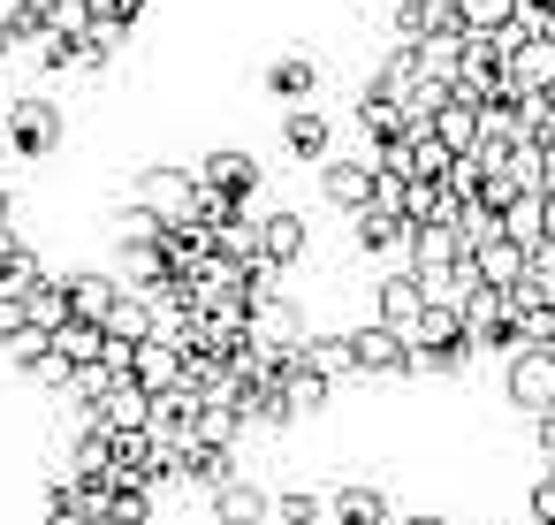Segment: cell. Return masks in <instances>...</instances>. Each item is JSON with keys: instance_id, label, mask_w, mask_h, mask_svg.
Listing matches in <instances>:
<instances>
[{"instance_id": "obj_17", "label": "cell", "mask_w": 555, "mask_h": 525, "mask_svg": "<svg viewBox=\"0 0 555 525\" xmlns=\"http://www.w3.org/2000/svg\"><path fill=\"white\" fill-rule=\"evenodd\" d=\"M107 236H115V252H153V244H168V221H160L153 206L122 199V206L107 214Z\"/></svg>"}, {"instance_id": "obj_16", "label": "cell", "mask_w": 555, "mask_h": 525, "mask_svg": "<svg viewBox=\"0 0 555 525\" xmlns=\"http://www.w3.org/2000/svg\"><path fill=\"white\" fill-rule=\"evenodd\" d=\"M130 381H138L145 396H168V388H183V343H168V335L138 343V350H130Z\"/></svg>"}, {"instance_id": "obj_44", "label": "cell", "mask_w": 555, "mask_h": 525, "mask_svg": "<svg viewBox=\"0 0 555 525\" xmlns=\"http://www.w3.org/2000/svg\"><path fill=\"white\" fill-rule=\"evenodd\" d=\"M0 229H16V199L9 191H0Z\"/></svg>"}, {"instance_id": "obj_15", "label": "cell", "mask_w": 555, "mask_h": 525, "mask_svg": "<svg viewBox=\"0 0 555 525\" xmlns=\"http://www.w3.org/2000/svg\"><path fill=\"white\" fill-rule=\"evenodd\" d=\"M85 426H92V434H145V426H153V396H145L138 381H115Z\"/></svg>"}, {"instance_id": "obj_23", "label": "cell", "mask_w": 555, "mask_h": 525, "mask_svg": "<svg viewBox=\"0 0 555 525\" xmlns=\"http://www.w3.org/2000/svg\"><path fill=\"white\" fill-rule=\"evenodd\" d=\"M403 244H411V221H388V214H350V252H365V259H380V252H396L403 259Z\"/></svg>"}, {"instance_id": "obj_38", "label": "cell", "mask_w": 555, "mask_h": 525, "mask_svg": "<svg viewBox=\"0 0 555 525\" xmlns=\"http://www.w3.org/2000/svg\"><path fill=\"white\" fill-rule=\"evenodd\" d=\"M525 510H532V525H555V472L547 464L525 479Z\"/></svg>"}, {"instance_id": "obj_1", "label": "cell", "mask_w": 555, "mask_h": 525, "mask_svg": "<svg viewBox=\"0 0 555 525\" xmlns=\"http://www.w3.org/2000/svg\"><path fill=\"white\" fill-rule=\"evenodd\" d=\"M62 138H69V123H62V107H54V100H39V92L9 100V115H0V145H9L16 161H54V153H62Z\"/></svg>"}, {"instance_id": "obj_37", "label": "cell", "mask_w": 555, "mask_h": 525, "mask_svg": "<svg viewBox=\"0 0 555 525\" xmlns=\"http://www.w3.org/2000/svg\"><path fill=\"white\" fill-rule=\"evenodd\" d=\"M365 206H373V214H388V221H411V183L373 168V199H365Z\"/></svg>"}, {"instance_id": "obj_42", "label": "cell", "mask_w": 555, "mask_h": 525, "mask_svg": "<svg viewBox=\"0 0 555 525\" xmlns=\"http://www.w3.org/2000/svg\"><path fill=\"white\" fill-rule=\"evenodd\" d=\"M24 9H31V0H0V39H9V31L24 24Z\"/></svg>"}, {"instance_id": "obj_6", "label": "cell", "mask_w": 555, "mask_h": 525, "mask_svg": "<svg viewBox=\"0 0 555 525\" xmlns=\"http://www.w3.org/2000/svg\"><path fill=\"white\" fill-rule=\"evenodd\" d=\"M305 335H312V312L297 305V290H282V297H259V305H251V343H267V350L297 358V350H305Z\"/></svg>"}, {"instance_id": "obj_39", "label": "cell", "mask_w": 555, "mask_h": 525, "mask_svg": "<svg viewBox=\"0 0 555 525\" xmlns=\"http://www.w3.org/2000/svg\"><path fill=\"white\" fill-rule=\"evenodd\" d=\"M441 183H449V191H456V199L472 206V199H479V183H487V168H479V161H456V168H449Z\"/></svg>"}, {"instance_id": "obj_8", "label": "cell", "mask_w": 555, "mask_h": 525, "mask_svg": "<svg viewBox=\"0 0 555 525\" xmlns=\"http://www.w3.org/2000/svg\"><path fill=\"white\" fill-rule=\"evenodd\" d=\"M327 525H396V502H388V487H380V479L343 472V479L327 487Z\"/></svg>"}, {"instance_id": "obj_4", "label": "cell", "mask_w": 555, "mask_h": 525, "mask_svg": "<svg viewBox=\"0 0 555 525\" xmlns=\"http://www.w3.org/2000/svg\"><path fill=\"white\" fill-rule=\"evenodd\" d=\"M502 396L525 419H555V350H517L502 366Z\"/></svg>"}, {"instance_id": "obj_32", "label": "cell", "mask_w": 555, "mask_h": 525, "mask_svg": "<svg viewBox=\"0 0 555 525\" xmlns=\"http://www.w3.org/2000/svg\"><path fill=\"white\" fill-rule=\"evenodd\" d=\"M418 47V69H426V85H456V62H464V31L456 39H411Z\"/></svg>"}, {"instance_id": "obj_26", "label": "cell", "mask_w": 555, "mask_h": 525, "mask_svg": "<svg viewBox=\"0 0 555 525\" xmlns=\"http://www.w3.org/2000/svg\"><path fill=\"white\" fill-rule=\"evenodd\" d=\"M434 138H441L456 161H464V153H479V100H464V92H456V100L434 115Z\"/></svg>"}, {"instance_id": "obj_3", "label": "cell", "mask_w": 555, "mask_h": 525, "mask_svg": "<svg viewBox=\"0 0 555 525\" xmlns=\"http://www.w3.org/2000/svg\"><path fill=\"white\" fill-rule=\"evenodd\" d=\"M191 176H198V191H221V199H236V206H251L259 183H267V168H259L251 145H206Z\"/></svg>"}, {"instance_id": "obj_19", "label": "cell", "mask_w": 555, "mask_h": 525, "mask_svg": "<svg viewBox=\"0 0 555 525\" xmlns=\"http://www.w3.org/2000/svg\"><path fill=\"white\" fill-rule=\"evenodd\" d=\"M297 358H305V366H312L320 381H335V388H343V381L358 373V358H350V328H312Z\"/></svg>"}, {"instance_id": "obj_48", "label": "cell", "mask_w": 555, "mask_h": 525, "mask_svg": "<svg viewBox=\"0 0 555 525\" xmlns=\"http://www.w3.org/2000/svg\"><path fill=\"white\" fill-rule=\"evenodd\" d=\"M388 9H396V0H388Z\"/></svg>"}, {"instance_id": "obj_31", "label": "cell", "mask_w": 555, "mask_h": 525, "mask_svg": "<svg viewBox=\"0 0 555 525\" xmlns=\"http://www.w3.org/2000/svg\"><path fill=\"white\" fill-rule=\"evenodd\" d=\"M320 517H327V495L320 487H297V479L274 487V525H320Z\"/></svg>"}, {"instance_id": "obj_22", "label": "cell", "mask_w": 555, "mask_h": 525, "mask_svg": "<svg viewBox=\"0 0 555 525\" xmlns=\"http://www.w3.org/2000/svg\"><path fill=\"white\" fill-rule=\"evenodd\" d=\"M153 335H160L153 297H145V290H122V297H115V312H107V343H130V350H138V343H153Z\"/></svg>"}, {"instance_id": "obj_46", "label": "cell", "mask_w": 555, "mask_h": 525, "mask_svg": "<svg viewBox=\"0 0 555 525\" xmlns=\"http://www.w3.org/2000/svg\"><path fill=\"white\" fill-rule=\"evenodd\" d=\"M540 39H547V47H555V16H547V24H540Z\"/></svg>"}, {"instance_id": "obj_43", "label": "cell", "mask_w": 555, "mask_h": 525, "mask_svg": "<svg viewBox=\"0 0 555 525\" xmlns=\"http://www.w3.org/2000/svg\"><path fill=\"white\" fill-rule=\"evenodd\" d=\"M396 525H456V517H441V510H411V517H396Z\"/></svg>"}, {"instance_id": "obj_25", "label": "cell", "mask_w": 555, "mask_h": 525, "mask_svg": "<svg viewBox=\"0 0 555 525\" xmlns=\"http://www.w3.org/2000/svg\"><path fill=\"white\" fill-rule=\"evenodd\" d=\"M47 282H54V267H47V252H39V244H24L9 267H0V297H9V305H31Z\"/></svg>"}, {"instance_id": "obj_30", "label": "cell", "mask_w": 555, "mask_h": 525, "mask_svg": "<svg viewBox=\"0 0 555 525\" xmlns=\"http://www.w3.org/2000/svg\"><path fill=\"white\" fill-rule=\"evenodd\" d=\"M472 267H479V282H487V290H502V297H509V290L525 282V252H517L509 236H502V244H487V252H479Z\"/></svg>"}, {"instance_id": "obj_41", "label": "cell", "mask_w": 555, "mask_h": 525, "mask_svg": "<svg viewBox=\"0 0 555 525\" xmlns=\"http://www.w3.org/2000/svg\"><path fill=\"white\" fill-rule=\"evenodd\" d=\"M24 328H31V320H24V305H9V297H0V350H9Z\"/></svg>"}, {"instance_id": "obj_36", "label": "cell", "mask_w": 555, "mask_h": 525, "mask_svg": "<svg viewBox=\"0 0 555 525\" xmlns=\"http://www.w3.org/2000/svg\"><path fill=\"white\" fill-rule=\"evenodd\" d=\"M449 168H456V153L441 138H411V183H441Z\"/></svg>"}, {"instance_id": "obj_34", "label": "cell", "mask_w": 555, "mask_h": 525, "mask_svg": "<svg viewBox=\"0 0 555 525\" xmlns=\"http://www.w3.org/2000/svg\"><path fill=\"white\" fill-rule=\"evenodd\" d=\"M54 350H62L69 366H100V358H107V328H92V320H69V328L54 335Z\"/></svg>"}, {"instance_id": "obj_5", "label": "cell", "mask_w": 555, "mask_h": 525, "mask_svg": "<svg viewBox=\"0 0 555 525\" xmlns=\"http://www.w3.org/2000/svg\"><path fill=\"white\" fill-rule=\"evenodd\" d=\"M320 199H327L335 214H365V199H373V153H365V145L327 153V161H320Z\"/></svg>"}, {"instance_id": "obj_35", "label": "cell", "mask_w": 555, "mask_h": 525, "mask_svg": "<svg viewBox=\"0 0 555 525\" xmlns=\"http://www.w3.org/2000/svg\"><path fill=\"white\" fill-rule=\"evenodd\" d=\"M456 244H464V259H479L487 244H502V214H494V206H464V221H456Z\"/></svg>"}, {"instance_id": "obj_18", "label": "cell", "mask_w": 555, "mask_h": 525, "mask_svg": "<svg viewBox=\"0 0 555 525\" xmlns=\"http://www.w3.org/2000/svg\"><path fill=\"white\" fill-rule=\"evenodd\" d=\"M403 267H411V274H456V267H464V244H456V229H411V244H403Z\"/></svg>"}, {"instance_id": "obj_28", "label": "cell", "mask_w": 555, "mask_h": 525, "mask_svg": "<svg viewBox=\"0 0 555 525\" xmlns=\"http://www.w3.org/2000/svg\"><path fill=\"white\" fill-rule=\"evenodd\" d=\"M456 343H472L464 335V312L456 305H426L418 328H411V350H456Z\"/></svg>"}, {"instance_id": "obj_29", "label": "cell", "mask_w": 555, "mask_h": 525, "mask_svg": "<svg viewBox=\"0 0 555 525\" xmlns=\"http://www.w3.org/2000/svg\"><path fill=\"white\" fill-rule=\"evenodd\" d=\"M456 24L464 39H502L517 24V0H456Z\"/></svg>"}, {"instance_id": "obj_11", "label": "cell", "mask_w": 555, "mask_h": 525, "mask_svg": "<svg viewBox=\"0 0 555 525\" xmlns=\"http://www.w3.org/2000/svg\"><path fill=\"white\" fill-rule=\"evenodd\" d=\"M62 297H69V320L107 328V312H115L122 282H115V267H69V274H62Z\"/></svg>"}, {"instance_id": "obj_13", "label": "cell", "mask_w": 555, "mask_h": 525, "mask_svg": "<svg viewBox=\"0 0 555 525\" xmlns=\"http://www.w3.org/2000/svg\"><path fill=\"white\" fill-rule=\"evenodd\" d=\"M206 502H214V525H274V487H259V479H244V472L221 479Z\"/></svg>"}, {"instance_id": "obj_7", "label": "cell", "mask_w": 555, "mask_h": 525, "mask_svg": "<svg viewBox=\"0 0 555 525\" xmlns=\"http://www.w3.org/2000/svg\"><path fill=\"white\" fill-rule=\"evenodd\" d=\"M350 358H358L365 381H411V343L396 328H380V320H358L350 328Z\"/></svg>"}, {"instance_id": "obj_20", "label": "cell", "mask_w": 555, "mask_h": 525, "mask_svg": "<svg viewBox=\"0 0 555 525\" xmlns=\"http://www.w3.org/2000/svg\"><path fill=\"white\" fill-rule=\"evenodd\" d=\"M282 404H289V426H297V419H320V411L335 404V381H320L305 358H289V366H282Z\"/></svg>"}, {"instance_id": "obj_12", "label": "cell", "mask_w": 555, "mask_h": 525, "mask_svg": "<svg viewBox=\"0 0 555 525\" xmlns=\"http://www.w3.org/2000/svg\"><path fill=\"white\" fill-rule=\"evenodd\" d=\"M267 100H282V107H312V92H320V62L305 54V47H282L274 62H267Z\"/></svg>"}, {"instance_id": "obj_2", "label": "cell", "mask_w": 555, "mask_h": 525, "mask_svg": "<svg viewBox=\"0 0 555 525\" xmlns=\"http://www.w3.org/2000/svg\"><path fill=\"white\" fill-rule=\"evenodd\" d=\"M130 199H138V206H153V214L176 229V221H191V214H198V176H191V168H176V161H145V168L130 176Z\"/></svg>"}, {"instance_id": "obj_10", "label": "cell", "mask_w": 555, "mask_h": 525, "mask_svg": "<svg viewBox=\"0 0 555 525\" xmlns=\"http://www.w3.org/2000/svg\"><path fill=\"white\" fill-rule=\"evenodd\" d=\"M418 312H426V282H418L411 267H396V274H380V282H373V320H380V328H396L403 343H411Z\"/></svg>"}, {"instance_id": "obj_47", "label": "cell", "mask_w": 555, "mask_h": 525, "mask_svg": "<svg viewBox=\"0 0 555 525\" xmlns=\"http://www.w3.org/2000/svg\"><path fill=\"white\" fill-rule=\"evenodd\" d=\"M0 115H9V77H0Z\"/></svg>"}, {"instance_id": "obj_45", "label": "cell", "mask_w": 555, "mask_h": 525, "mask_svg": "<svg viewBox=\"0 0 555 525\" xmlns=\"http://www.w3.org/2000/svg\"><path fill=\"white\" fill-rule=\"evenodd\" d=\"M540 229H547V244H555V199H547V206H540Z\"/></svg>"}, {"instance_id": "obj_40", "label": "cell", "mask_w": 555, "mask_h": 525, "mask_svg": "<svg viewBox=\"0 0 555 525\" xmlns=\"http://www.w3.org/2000/svg\"><path fill=\"white\" fill-rule=\"evenodd\" d=\"M85 39H92V47H100V54H107V62H115V54H122V47H130V24H92V31H85Z\"/></svg>"}, {"instance_id": "obj_9", "label": "cell", "mask_w": 555, "mask_h": 525, "mask_svg": "<svg viewBox=\"0 0 555 525\" xmlns=\"http://www.w3.org/2000/svg\"><path fill=\"white\" fill-rule=\"evenodd\" d=\"M259 252H267V267H274V274L305 267V259H312V221H305L297 206H274V214H259Z\"/></svg>"}, {"instance_id": "obj_21", "label": "cell", "mask_w": 555, "mask_h": 525, "mask_svg": "<svg viewBox=\"0 0 555 525\" xmlns=\"http://www.w3.org/2000/svg\"><path fill=\"white\" fill-rule=\"evenodd\" d=\"M418 77H426V69H418V47H411V39H396V47L380 54V69L365 77V85H373L380 100H396V107H403V100L418 92Z\"/></svg>"}, {"instance_id": "obj_24", "label": "cell", "mask_w": 555, "mask_h": 525, "mask_svg": "<svg viewBox=\"0 0 555 525\" xmlns=\"http://www.w3.org/2000/svg\"><path fill=\"white\" fill-rule=\"evenodd\" d=\"M160 259H168V274H183V282H191V274L214 259V229H206V221H176V229H168V244H160Z\"/></svg>"}, {"instance_id": "obj_33", "label": "cell", "mask_w": 555, "mask_h": 525, "mask_svg": "<svg viewBox=\"0 0 555 525\" xmlns=\"http://www.w3.org/2000/svg\"><path fill=\"white\" fill-rule=\"evenodd\" d=\"M24 320H31V335H47V343H54V335L69 328V297H62V274H54V282H47V290H39L31 305H24Z\"/></svg>"}, {"instance_id": "obj_14", "label": "cell", "mask_w": 555, "mask_h": 525, "mask_svg": "<svg viewBox=\"0 0 555 525\" xmlns=\"http://www.w3.org/2000/svg\"><path fill=\"white\" fill-rule=\"evenodd\" d=\"M282 145H289L305 168H320V161L335 153V115H327V107H282Z\"/></svg>"}, {"instance_id": "obj_27", "label": "cell", "mask_w": 555, "mask_h": 525, "mask_svg": "<svg viewBox=\"0 0 555 525\" xmlns=\"http://www.w3.org/2000/svg\"><path fill=\"white\" fill-rule=\"evenodd\" d=\"M214 259H229V267H259V259H267V252H259V214L221 221V229H214Z\"/></svg>"}]
</instances>
